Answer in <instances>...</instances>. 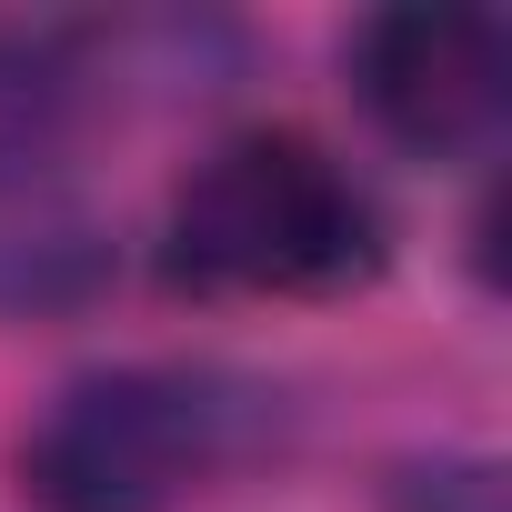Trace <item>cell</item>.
I'll use <instances>...</instances> for the list:
<instances>
[{
    "label": "cell",
    "instance_id": "1",
    "mask_svg": "<svg viewBox=\"0 0 512 512\" xmlns=\"http://www.w3.org/2000/svg\"><path fill=\"white\" fill-rule=\"evenodd\" d=\"M292 432L282 382L231 362H111L61 382L21 432L31 512H181Z\"/></svg>",
    "mask_w": 512,
    "mask_h": 512
},
{
    "label": "cell",
    "instance_id": "2",
    "mask_svg": "<svg viewBox=\"0 0 512 512\" xmlns=\"http://www.w3.org/2000/svg\"><path fill=\"white\" fill-rule=\"evenodd\" d=\"M382 272V201L312 131L221 141L161 211V282L201 302H312Z\"/></svg>",
    "mask_w": 512,
    "mask_h": 512
},
{
    "label": "cell",
    "instance_id": "3",
    "mask_svg": "<svg viewBox=\"0 0 512 512\" xmlns=\"http://www.w3.org/2000/svg\"><path fill=\"white\" fill-rule=\"evenodd\" d=\"M352 91L422 161L492 151L512 111V31L492 11H372L352 31Z\"/></svg>",
    "mask_w": 512,
    "mask_h": 512
},
{
    "label": "cell",
    "instance_id": "4",
    "mask_svg": "<svg viewBox=\"0 0 512 512\" xmlns=\"http://www.w3.org/2000/svg\"><path fill=\"white\" fill-rule=\"evenodd\" d=\"M111 282V221L51 161V141L0 131V322L71 312Z\"/></svg>",
    "mask_w": 512,
    "mask_h": 512
},
{
    "label": "cell",
    "instance_id": "5",
    "mask_svg": "<svg viewBox=\"0 0 512 512\" xmlns=\"http://www.w3.org/2000/svg\"><path fill=\"white\" fill-rule=\"evenodd\" d=\"M392 512H512L502 502V462L492 452H432L392 472Z\"/></svg>",
    "mask_w": 512,
    "mask_h": 512
}]
</instances>
